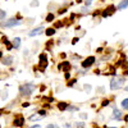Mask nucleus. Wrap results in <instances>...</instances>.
Instances as JSON below:
<instances>
[{
    "mask_svg": "<svg viewBox=\"0 0 128 128\" xmlns=\"http://www.w3.org/2000/svg\"><path fill=\"white\" fill-rule=\"evenodd\" d=\"M36 86L34 83H24V84H20L19 86V94L20 96H30L32 95V92L35 91Z\"/></svg>",
    "mask_w": 128,
    "mask_h": 128,
    "instance_id": "obj_1",
    "label": "nucleus"
},
{
    "mask_svg": "<svg viewBox=\"0 0 128 128\" xmlns=\"http://www.w3.org/2000/svg\"><path fill=\"white\" fill-rule=\"evenodd\" d=\"M124 82H126L124 77H120V76H116V77H114V78L110 81V90L115 91V90H119V88H122V87L124 86Z\"/></svg>",
    "mask_w": 128,
    "mask_h": 128,
    "instance_id": "obj_2",
    "label": "nucleus"
},
{
    "mask_svg": "<svg viewBox=\"0 0 128 128\" xmlns=\"http://www.w3.org/2000/svg\"><path fill=\"white\" fill-rule=\"evenodd\" d=\"M23 20L22 19H17V18H9L5 22H2V27H6V28H10V27H16V26H19L22 24Z\"/></svg>",
    "mask_w": 128,
    "mask_h": 128,
    "instance_id": "obj_3",
    "label": "nucleus"
},
{
    "mask_svg": "<svg viewBox=\"0 0 128 128\" xmlns=\"http://www.w3.org/2000/svg\"><path fill=\"white\" fill-rule=\"evenodd\" d=\"M41 34H44V26H38V27L34 28L32 31H30L28 32V36L30 37H35V36H38Z\"/></svg>",
    "mask_w": 128,
    "mask_h": 128,
    "instance_id": "obj_4",
    "label": "nucleus"
},
{
    "mask_svg": "<svg viewBox=\"0 0 128 128\" xmlns=\"http://www.w3.org/2000/svg\"><path fill=\"white\" fill-rule=\"evenodd\" d=\"M95 60H96L95 56H88V58H86V59L82 62V67H83V68H90L92 64L95 63Z\"/></svg>",
    "mask_w": 128,
    "mask_h": 128,
    "instance_id": "obj_5",
    "label": "nucleus"
},
{
    "mask_svg": "<svg viewBox=\"0 0 128 128\" xmlns=\"http://www.w3.org/2000/svg\"><path fill=\"white\" fill-rule=\"evenodd\" d=\"M13 60H14V56H13V55H5V56L2 58V63L4 64V66H6V67L12 66Z\"/></svg>",
    "mask_w": 128,
    "mask_h": 128,
    "instance_id": "obj_6",
    "label": "nucleus"
},
{
    "mask_svg": "<svg viewBox=\"0 0 128 128\" xmlns=\"http://www.w3.org/2000/svg\"><path fill=\"white\" fill-rule=\"evenodd\" d=\"M112 118H113V119H115V120H122V119H123V113H122L120 110H118L116 108H114Z\"/></svg>",
    "mask_w": 128,
    "mask_h": 128,
    "instance_id": "obj_7",
    "label": "nucleus"
},
{
    "mask_svg": "<svg viewBox=\"0 0 128 128\" xmlns=\"http://www.w3.org/2000/svg\"><path fill=\"white\" fill-rule=\"evenodd\" d=\"M23 123H24V118H23L22 115H17L16 119H14V122H13V124H14L16 127H22Z\"/></svg>",
    "mask_w": 128,
    "mask_h": 128,
    "instance_id": "obj_8",
    "label": "nucleus"
},
{
    "mask_svg": "<svg viewBox=\"0 0 128 128\" xmlns=\"http://www.w3.org/2000/svg\"><path fill=\"white\" fill-rule=\"evenodd\" d=\"M115 6H113V5H110L109 8H106L104 12H102V17H109V16H112L114 12H115Z\"/></svg>",
    "mask_w": 128,
    "mask_h": 128,
    "instance_id": "obj_9",
    "label": "nucleus"
},
{
    "mask_svg": "<svg viewBox=\"0 0 128 128\" xmlns=\"http://www.w3.org/2000/svg\"><path fill=\"white\" fill-rule=\"evenodd\" d=\"M126 8H128V0H122V2L118 4V6H116L115 9H116V10H123V9H126Z\"/></svg>",
    "mask_w": 128,
    "mask_h": 128,
    "instance_id": "obj_10",
    "label": "nucleus"
},
{
    "mask_svg": "<svg viewBox=\"0 0 128 128\" xmlns=\"http://www.w3.org/2000/svg\"><path fill=\"white\" fill-rule=\"evenodd\" d=\"M19 46H20V38H19V37H14V38L12 40V48L19 49Z\"/></svg>",
    "mask_w": 128,
    "mask_h": 128,
    "instance_id": "obj_11",
    "label": "nucleus"
},
{
    "mask_svg": "<svg viewBox=\"0 0 128 128\" xmlns=\"http://www.w3.org/2000/svg\"><path fill=\"white\" fill-rule=\"evenodd\" d=\"M40 63L42 64V66H48V56H46V54L44 52V54H41L40 55Z\"/></svg>",
    "mask_w": 128,
    "mask_h": 128,
    "instance_id": "obj_12",
    "label": "nucleus"
},
{
    "mask_svg": "<svg viewBox=\"0 0 128 128\" xmlns=\"http://www.w3.org/2000/svg\"><path fill=\"white\" fill-rule=\"evenodd\" d=\"M44 116H41V115H38V114H34V115H31L30 116V120H40V119H42Z\"/></svg>",
    "mask_w": 128,
    "mask_h": 128,
    "instance_id": "obj_13",
    "label": "nucleus"
},
{
    "mask_svg": "<svg viewBox=\"0 0 128 128\" xmlns=\"http://www.w3.org/2000/svg\"><path fill=\"white\" fill-rule=\"evenodd\" d=\"M58 108H59V110H66L68 108V104L67 102H59L58 104Z\"/></svg>",
    "mask_w": 128,
    "mask_h": 128,
    "instance_id": "obj_14",
    "label": "nucleus"
},
{
    "mask_svg": "<svg viewBox=\"0 0 128 128\" xmlns=\"http://www.w3.org/2000/svg\"><path fill=\"white\" fill-rule=\"evenodd\" d=\"M120 105H122V108H123L124 110H128V99H124V100L120 102Z\"/></svg>",
    "mask_w": 128,
    "mask_h": 128,
    "instance_id": "obj_15",
    "label": "nucleus"
},
{
    "mask_svg": "<svg viewBox=\"0 0 128 128\" xmlns=\"http://www.w3.org/2000/svg\"><path fill=\"white\" fill-rule=\"evenodd\" d=\"M45 34H46L48 36H52V35L55 34V30H54V28H48V30L45 31Z\"/></svg>",
    "mask_w": 128,
    "mask_h": 128,
    "instance_id": "obj_16",
    "label": "nucleus"
},
{
    "mask_svg": "<svg viewBox=\"0 0 128 128\" xmlns=\"http://www.w3.org/2000/svg\"><path fill=\"white\" fill-rule=\"evenodd\" d=\"M5 17H6V12H5V10H2V9H0V20H3Z\"/></svg>",
    "mask_w": 128,
    "mask_h": 128,
    "instance_id": "obj_17",
    "label": "nucleus"
},
{
    "mask_svg": "<svg viewBox=\"0 0 128 128\" xmlns=\"http://www.w3.org/2000/svg\"><path fill=\"white\" fill-rule=\"evenodd\" d=\"M52 19H54V14H52V13H50V14L46 16V22H51Z\"/></svg>",
    "mask_w": 128,
    "mask_h": 128,
    "instance_id": "obj_18",
    "label": "nucleus"
},
{
    "mask_svg": "<svg viewBox=\"0 0 128 128\" xmlns=\"http://www.w3.org/2000/svg\"><path fill=\"white\" fill-rule=\"evenodd\" d=\"M46 128H60V127L58 124H55V123H50V124L46 126Z\"/></svg>",
    "mask_w": 128,
    "mask_h": 128,
    "instance_id": "obj_19",
    "label": "nucleus"
},
{
    "mask_svg": "<svg viewBox=\"0 0 128 128\" xmlns=\"http://www.w3.org/2000/svg\"><path fill=\"white\" fill-rule=\"evenodd\" d=\"M84 127V123L83 122H78V123H76V128H83Z\"/></svg>",
    "mask_w": 128,
    "mask_h": 128,
    "instance_id": "obj_20",
    "label": "nucleus"
},
{
    "mask_svg": "<svg viewBox=\"0 0 128 128\" xmlns=\"http://www.w3.org/2000/svg\"><path fill=\"white\" fill-rule=\"evenodd\" d=\"M83 88H84V90H86L87 92H90V91L92 90V87L90 86V84H84V86H83Z\"/></svg>",
    "mask_w": 128,
    "mask_h": 128,
    "instance_id": "obj_21",
    "label": "nucleus"
},
{
    "mask_svg": "<svg viewBox=\"0 0 128 128\" xmlns=\"http://www.w3.org/2000/svg\"><path fill=\"white\" fill-rule=\"evenodd\" d=\"M92 2H94V0H86V2H84V6H90L91 4H92Z\"/></svg>",
    "mask_w": 128,
    "mask_h": 128,
    "instance_id": "obj_22",
    "label": "nucleus"
},
{
    "mask_svg": "<svg viewBox=\"0 0 128 128\" xmlns=\"http://www.w3.org/2000/svg\"><path fill=\"white\" fill-rule=\"evenodd\" d=\"M38 4H40V3L37 2V0H34V2L31 3V6H38Z\"/></svg>",
    "mask_w": 128,
    "mask_h": 128,
    "instance_id": "obj_23",
    "label": "nucleus"
},
{
    "mask_svg": "<svg viewBox=\"0 0 128 128\" xmlns=\"http://www.w3.org/2000/svg\"><path fill=\"white\" fill-rule=\"evenodd\" d=\"M96 91H99L100 94H102V92L105 91V87H102V86H101V87H98V88H96Z\"/></svg>",
    "mask_w": 128,
    "mask_h": 128,
    "instance_id": "obj_24",
    "label": "nucleus"
},
{
    "mask_svg": "<svg viewBox=\"0 0 128 128\" xmlns=\"http://www.w3.org/2000/svg\"><path fill=\"white\" fill-rule=\"evenodd\" d=\"M80 116L82 119H87V114H84V113H80Z\"/></svg>",
    "mask_w": 128,
    "mask_h": 128,
    "instance_id": "obj_25",
    "label": "nucleus"
},
{
    "mask_svg": "<svg viewBox=\"0 0 128 128\" xmlns=\"http://www.w3.org/2000/svg\"><path fill=\"white\" fill-rule=\"evenodd\" d=\"M81 12H83V13L88 12V8H87V6H82V8H81Z\"/></svg>",
    "mask_w": 128,
    "mask_h": 128,
    "instance_id": "obj_26",
    "label": "nucleus"
},
{
    "mask_svg": "<svg viewBox=\"0 0 128 128\" xmlns=\"http://www.w3.org/2000/svg\"><path fill=\"white\" fill-rule=\"evenodd\" d=\"M109 104H110L109 100H104V101H102V106H106V105H109Z\"/></svg>",
    "mask_w": 128,
    "mask_h": 128,
    "instance_id": "obj_27",
    "label": "nucleus"
},
{
    "mask_svg": "<svg viewBox=\"0 0 128 128\" xmlns=\"http://www.w3.org/2000/svg\"><path fill=\"white\" fill-rule=\"evenodd\" d=\"M30 128H41V126L40 124H35V126H31Z\"/></svg>",
    "mask_w": 128,
    "mask_h": 128,
    "instance_id": "obj_28",
    "label": "nucleus"
},
{
    "mask_svg": "<svg viewBox=\"0 0 128 128\" xmlns=\"http://www.w3.org/2000/svg\"><path fill=\"white\" fill-rule=\"evenodd\" d=\"M76 42H78V37H77V38H74V40L72 41V44H76Z\"/></svg>",
    "mask_w": 128,
    "mask_h": 128,
    "instance_id": "obj_29",
    "label": "nucleus"
},
{
    "mask_svg": "<svg viewBox=\"0 0 128 128\" xmlns=\"http://www.w3.org/2000/svg\"><path fill=\"white\" fill-rule=\"evenodd\" d=\"M69 77H70V74H69V73H66V78H67V80H68V78H69Z\"/></svg>",
    "mask_w": 128,
    "mask_h": 128,
    "instance_id": "obj_30",
    "label": "nucleus"
},
{
    "mask_svg": "<svg viewBox=\"0 0 128 128\" xmlns=\"http://www.w3.org/2000/svg\"><path fill=\"white\" fill-rule=\"evenodd\" d=\"M64 127H66V128H69V127H70V124H68V123H66V124H64Z\"/></svg>",
    "mask_w": 128,
    "mask_h": 128,
    "instance_id": "obj_31",
    "label": "nucleus"
},
{
    "mask_svg": "<svg viewBox=\"0 0 128 128\" xmlns=\"http://www.w3.org/2000/svg\"><path fill=\"white\" fill-rule=\"evenodd\" d=\"M3 58V55H2V51H0V59H2Z\"/></svg>",
    "mask_w": 128,
    "mask_h": 128,
    "instance_id": "obj_32",
    "label": "nucleus"
},
{
    "mask_svg": "<svg viewBox=\"0 0 128 128\" xmlns=\"http://www.w3.org/2000/svg\"><path fill=\"white\" fill-rule=\"evenodd\" d=\"M106 128H116V127H106Z\"/></svg>",
    "mask_w": 128,
    "mask_h": 128,
    "instance_id": "obj_33",
    "label": "nucleus"
},
{
    "mask_svg": "<svg viewBox=\"0 0 128 128\" xmlns=\"http://www.w3.org/2000/svg\"><path fill=\"white\" fill-rule=\"evenodd\" d=\"M126 91H127V92H128V86H127V87H126Z\"/></svg>",
    "mask_w": 128,
    "mask_h": 128,
    "instance_id": "obj_34",
    "label": "nucleus"
},
{
    "mask_svg": "<svg viewBox=\"0 0 128 128\" xmlns=\"http://www.w3.org/2000/svg\"><path fill=\"white\" fill-rule=\"evenodd\" d=\"M0 128H2V127H0Z\"/></svg>",
    "mask_w": 128,
    "mask_h": 128,
    "instance_id": "obj_35",
    "label": "nucleus"
}]
</instances>
